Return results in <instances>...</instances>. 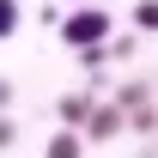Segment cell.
Listing matches in <instances>:
<instances>
[{
  "label": "cell",
  "instance_id": "obj_1",
  "mask_svg": "<svg viewBox=\"0 0 158 158\" xmlns=\"http://www.w3.org/2000/svg\"><path fill=\"white\" fill-rule=\"evenodd\" d=\"M55 31H61V43H67V49H103V43H110V12L79 6V12H67Z\"/></svg>",
  "mask_w": 158,
  "mask_h": 158
},
{
  "label": "cell",
  "instance_id": "obj_2",
  "mask_svg": "<svg viewBox=\"0 0 158 158\" xmlns=\"http://www.w3.org/2000/svg\"><path fill=\"white\" fill-rule=\"evenodd\" d=\"M116 134H128V122H122V110L116 103H91V116H85V140H116Z\"/></svg>",
  "mask_w": 158,
  "mask_h": 158
},
{
  "label": "cell",
  "instance_id": "obj_3",
  "mask_svg": "<svg viewBox=\"0 0 158 158\" xmlns=\"http://www.w3.org/2000/svg\"><path fill=\"white\" fill-rule=\"evenodd\" d=\"M91 91H67V98L55 103V116H61V128H85V116H91Z\"/></svg>",
  "mask_w": 158,
  "mask_h": 158
},
{
  "label": "cell",
  "instance_id": "obj_4",
  "mask_svg": "<svg viewBox=\"0 0 158 158\" xmlns=\"http://www.w3.org/2000/svg\"><path fill=\"white\" fill-rule=\"evenodd\" d=\"M122 122H128V134H140V140H152V134H158V103H140V110H128Z\"/></svg>",
  "mask_w": 158,
  "mask_h": 158
},
{
  "label": "cell",
  "instance_id": "obj_5",
  "mask_svg": "<svg viewBox=\"0 0 158 158\" xmlns=\"http://www.w3.org/2000/svg\"><path fill=\"white\" fill-rule=\"evenodd\" d=\"M140 103H152V85H146V79H128V85L116 91V110L128 116V110H140Z\"/></svg>",
  "mask_w": 158,
  "mask_h": 158
},
{
  "label": "cell",
  "instance_id": "obj_6",
  "mask_svg": "<svg viewBox=\"0 0 158 158\" xmlns=\"http://www.w3.org/2000/svg\"><path fill=\"white\" fill-rule=\"evenodd\" d=\"M43 158H85V140H79L73 128H61V134L49 140V152H43Z\"/></svg>",
  "mask_w": 158,
  "mask_h": 158
},
{
  "label": "cell",
  "instance_id": "obj_7",
  "mask_svg": "<svg viewBox=\"0 0 158 158\" xmlns=\"http://www.w3.org/2000/svg\"><path fill=\"white\" fill-rule=\"evenodd\" d=\"M134 31L158 37V0H140V6H134Z\"/></svg>",
  "mask_w": 158,
  "mask_h": 158
},
{
  "label": "cell",
  "instance_id": "obj_8",
  "mask_svg": "<svg viewBox=\"0 0 158 158\" xmlns=\"http://www.w3.org/2000/svg\"><path fill=\"white\" fill-rule=\"evenodd\" d=\"M19 19H24V12H19V0H0V43L19 31Z\"/></svg>",
  "mask_w": 158,
  "mask_h": 158
},
{
  "label": "cell",
  "instance_id": "obj_9",
  "mask_svg": "<svg viewBox=\"0 0 158 158\" xmlns=\"http://www.w3.org/2000/svg\"><path fill=\"white\" fill-rule=\"evenodd\" d=\"M12 140H19V122H6V116H0V152H6Z\"/></svg>",
  "mask_w": 158,
  "mask_h": 158
},
{
  "label": "cell",
  "instance_id": "obj_10",
  "mask_svg": "<svg viewBox=\"0 0 158 158\" xmlns=\"http://www.w3.org/2000/svg\"><path fill=\"white\" fill-rule=\"evenodd\" d=\"M0 110H12V79H0Z\"/></svg>",
  "mask_w": 158,
  "mask_h": 158
},
{
  "label": "cell",
  "instance_id": "obj_11",
  "mask_svg": "<svg viewBox=\"0 0 158 158\" xmlns=\"http://www.w3.org/2000/svg\"><path fill=\"white\" fill-rule=\"evenodd\" d=\"M152 140H158V134H152Z\"/></svg>",
  "mask_w": 158,
  "mask_h": 158
}]
</instances>
